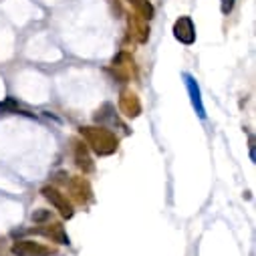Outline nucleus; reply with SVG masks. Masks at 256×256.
<instances>
[{
	"mask_svg": "<svg viewBox=\"0 0 256 256\" xmlns=\"http://www.w3.org/2000/svg\"><path fill=\"white\" fill-rule=\"evenodd\" d=\"M81 136L87 140V144L99 154V156H109L117 150V138L107 132V130H97V127H83Z\"/></svg>",
	"mask_w": 256,
	"mask_h": 256,
	"instance_id": "f257e3e1",
	"label": "nucleus"
},
{
	"mask_svg": "<svg viewBox=\"0 0 256 256\" xmlns=\"http://www.w3.org/2000/svg\"><path fill=\"white\" fill-rule=\"evenodd\" d=\"M40 194L60 212L62 218H71V216H73V206L67 202V198L62 196L58 190H54V188H50V186H44V188L40 190Z\"/></svg>",
	"mask_w": 256,
	"mask_h": 256,
	"instance_id": "f03ea898",
	"label": "nucleus"
},
{
	"mask_svg": "<svg viewBox=\"0 0 256 256\" xmlns=\"http://www.w3.org/2000/svg\"><path fill=\"white\" fill-rule=\"evenodd\" d=\"M174 36L184 42V44H192L196 40V28H194V22H192L190 16H180L174 24Z\"/></svg>",
	"mask_w": 256,
	"mask_h": 256,
	"instance_id": "7ed1b4c3",
	"label": "nucleus"
},
{
	"mask_svg": "<svg viewBox=\"0 0 256 256\" xmlns=\"http://www.w3.org/2000/svg\"><path fill=\"white\" fill-rule=\"evenodd\" d=\"M184 81H186V87H188V93H190V99H192V105H194L196 113L200 119L206 117V109H204V103H202V95H200V87L196 83V79L192 75H184Z\"/></svg>",
	"mask_w": 256,
	"mask_h": 256,
	"instance_id": "20e7f679",
	"label": "nucleus"
},
{
	"mask_svg": "<svg viewBox=\"0 0 256 256\" xmlns=\"http://www.w3.org/2000/svg\"><path fill=\"white\" fill-rule=\"evenodd\" d=\"M12 252L16 256H46L48 248L40 246L38 242H30V240H20L12 246Z\"/></svg>",
	"mask_w": 256,
	"mask_h": 256,
	"instance_id": "39448f33",
	"label": "nucleus"
},
{
	"mask_svg": "<svg viewBox=\"0 0 256 256\" xmlns=\"http://www.w3.org/2000/svg\"><path fill=\"white\" fill-rule=\"evenodd\" d=\"M119 107L125 115H130V117H138L142 113V103L138 99L136 93H130V91H125L121 93V99H119Z\"/></svg>",
	"mask_w": 256,
	"mask_h": 256,
	"instance_id": "423d86ee",
	"label": "nucleus"
},
{
	"mask_svg": "<svg viewBox=\"0 0 256 256\" xmlns=\"http://www.w3.org/2000/svg\"><path fill=\"white\" fill-rule=\"evenodd\" d=\"M130 30H132V34H134L140 42H146L148 36H150L148 20H144L140 14H130Z\"/></svg>",
	"mask_w": 256,
	"mask_h": 256,
	"instance_id": "0eeeda50",
	"label": "nucleus"
},
{
	"mask_svg": "<svg viewBox=\"0 0 256 256\" xmlns=\"http://www.w3.org/2000/svg\"><path fill=\"white\" fill-rule=\"evenodd\" d=\"M71 192L75 194V198H77L79 202H87V200L91 198V188H89V184H87L83 178H75V180L71 182Z\"/></svg>",
	"mask_w": 256,
	"mask_h": 256,
	"instance_id": "6e6552de",
	"label": "nucleus"
},
{
	"mask_svg": "<svg viewBox=\"0 0 256 256\" xmlns=\"http://www.w3.org/2000/svg\"><path fill=\"white\" fill-rule=\"evenodd\" d=\"M136 10H138V14L144 18V20H152L154 18V6H152V2L150 0H127Z\"/></svg>",
	"mask_w": 256,
	"mask_h": 256,
	"instance_id": "1a4fd4ad",
	"label": "nucleus"
},
{
	"mask_svg": "<svg viewBox=\"0 0 256 256\" xmlns=\"http://www.w3.org/2000/svg\"><path fill=\"white\" fill-rule=\"evenodd\" d=\"M38 232L44 234V236H48V238H52V240H56L58 244H69V236L62 232V226L60 224H54L50 228H40Z\"/></svg>",
	"mask_w": 256,
	"mask_h": 256,
	"instance_id": "9d476101",
	"label": "nucleus"
},
{
	"mask_svg": "<svg viewBox=\"0 0 256 256\" xmlns=\"http://www.w3.org/2000/svg\"><path fill=\"white\" fill-rule=\"evenodd\" d=\"M75 160H77V166L83 170V172H93V164H91V158L87 156L85 148L79 144L77 150H75Z\"/></svg>",
	"mask_w": 256,
	"mask_h": 256,
	"instance_id": "9b49d317",
	"label": "nucleus"
},
{
	"mask_svg": "<svg viewBox=\"0 0 256 256\" xmlns=\"http://www.w3.org/2000/svg\"><path fill=\"white\" fill-rule=\"evenodd\" d=\"M0 111H16V103L12 101V99H8V101H4V103H0Z\"/></svg>",
	"mask_w": 256,
	"mask_h": 256,
	"instance_id": "f8f14e48",
	"label": "nucleus"
},
{
	"mask_svg": "<svg viewBox=\"0 0 256 256\" xmlns=\"http://www.w3.org/2000/svg\"><path fill=\"white\" fill-rule=\"evenodd\" d=\"M234 2H236V0H222V12L224 14H228V12H232V8H234Z\"/></svg>",
	"mask_w": 256,
	"mask_h": 256,
	"instance_id": "ddd939ff",
	"label": "nucleus"
},
{
	"mask_svg": "<svg viewBox=\"0 0 256 256\" xmlns=\"http://www.w3.org/2000/svg\"><path fill=\"white\" fill-rule=\"evenodd\" d=\"M48 216H50V214H48L46 210H40V212H34V214H32V220H34V222H42V220H48Z\"/></svg>",
	"mask_w": 256,
	"mask_h": 256,
	"instance_id": "4468645a",
	"label": "nucleus"
},
{
	"mask_svg": "<svg viewBox=\"0 0 256 256\" xmlns=\"http://www.w3.org/2000/svg\"><path fill=\"white\" fill-rule=\"evenodd\" d=\"M109 2H111V6L117 10V14H121V4H119V0H109Z\"/></svg>",
	"mask_w": 256,
	"mask_h": 256,
	"instance_id": "2eb2a0df",
	"label": "nucleus"
},
{
	"mask_svg": "<svg viewBox=\"0 0 256 256\" xmlns=\"http://www.w3.org/2000/svg\"><path fill=\"white\" fill-rule=\"evenodd\" d=\"M250 158L254 160V140L250 138Z\"/></svg>",
	"mask_w": 256,
	"mask_h": 256,
	"instance_id": "dca6fc26",
	"label": "nucleus"
}]
</instances>
